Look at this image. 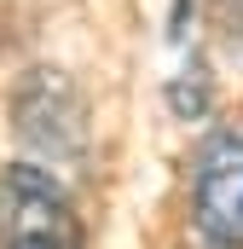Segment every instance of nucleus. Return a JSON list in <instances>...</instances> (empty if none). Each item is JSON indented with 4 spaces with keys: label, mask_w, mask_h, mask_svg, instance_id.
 Segmentation results:
<instances>
[{
    "label": "nucleus",
    "mask_w": 243,
    "mask_h": 249,
    "mask_svg": "<svg viewBox=\"0 0 243 249\" xmlns=\"http://www.w3.org/2000/svg\"><path fill=\"white\" fill-rule=\"evenodd\" d=\"M191 209H197V226L208 244L243 249V139L238 133H214L197 151Z\"/></svg>",
    "instance_id": "nucleus-2"
},
{
    "label": "nucleus",
    "mask_w": 243,
    "mask_h": 249,
    "mask_svg": "<svg viewBox=\"0 0 243 249\" xmlns=\"http://www.w3.org/2000/svg\"><path fill=\"white\" fill-rule=\"evenodd\" d=\"M0 249H87L69 191L41 168H0Z\"/></svg>",
    "instance_id": "nucleus-1"
}]
</instances>
